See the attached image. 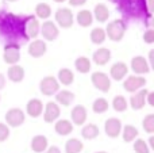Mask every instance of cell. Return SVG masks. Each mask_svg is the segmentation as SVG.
I'll use <instances>...</instances> for the list:
<instances>
[{"label":"cell","instance_id":"obj_15","mask_svg":"<svg viewBox=\"0 0 154 153\" xmlns=\"http://www.w3.org/2000/svg\"><path fill=\"white\" fill-rule=\"evenodd\" d=\"M87 108L82 105H77L73 107L72 113H70V118H72V123L77 125V126H82L87 121Z\"/></svg>","mask_w":154,"mask_h":153},{"label":"cell","instance_id":"obj_30","mask_svg":"<svg viewBox=\"0 0 154 153\" xmlns=\"http://www.w3.org/2000/svg\"><path fill=\"white\" fill-rule=\"evenodd\" d=\"M75 67L77 69V72L80 73H88L91 70V67H92V64H91V60L87 58V57H79V58H76L75 61Z\"/></svg>","mask_w":154,"mask_h":153},{"label":"cell","instance_id":"obj_6","mask_svg":"<svg viewBox=\"0 0 154 153\" xmlns=\"http://www.w3.org/2000/svg\"><path fill=\"white\" fill-rule=\"evenodd\" d=\"M24 111L22 108L14 107L10 108V110L5 113V122H7V126L11 127H19L24 123Z\"/></svg>","mask_w":154,"mask_h":153},{"label":"cell","instance_id":"obj_32","mask_svg":"<svg viewBox=\"0 0 154 153\" xmlns=\"http://www.w3.org/2000/svg\"><path fill=\"white\" fill-rule=\"evenodd\" d=\"M107 35H106V31H104V29H101V27H96V29H93L92 31H91V41H92V43H95V45H101V43L106 41Z\"/></svg>","mask_w":154,"mask_h":153},{"label":"cell","instance_id":"obj_42","mask_svg":"<svg viewBox=\"0 0 154 153\" xmlns=\"http://www.w3.org/2000/svg\"><path fill=\"white\" fill-rule=\"evenodd\" d=\"M46 153H61V151H60L58 146H50V148H48Z\"/></svg>","mask_w":154,"mask_h":153},{"label":"cell","instance_id":"obj_34","mask_svg":"<svg viewBox=\"0 0 154 153\" xmlns=\"http://www.w3.org/2000/svg\"><path fill=\"white\" fill-rule=\"evenodd\" d=\"M108 108H109V105L107 102V99H104V98H97L92 105V110L96 114H104L107 113Z\"/></svg>","mask_w":154,"mask_h":153},{"label":"cell","instance_id":"obj_2","mask_svg":"<svg viewBox=\"0 0 154 153\" xmlns=\"http://www.w3.org/2000/svg\"><path fill=\"white\" fill-rule=\"evenodd\" d=\"M118 7V11L128 18L152 16L153 0H111Z\"/></svg>","mask_w":154,"mask_h":153},{"label":"cell","instance_id":"obj_11","mask_svg":"<svg viewBox=\"0 0 154 153\" xmlns=\"http://www.w3.org/2000/svg\"><path fill=\"white\" fill-rule=\"evenodd\" d=\"M43 119L46 123H53L61 115V108L56 102L46 103V107H43Z\"/></svg>","mask_w":154,"mask_h":153},{"label":"cell","instance_id":"obj_43","mask_svg":"<svg viewBox=\"0 0 154 153\" xmlns=\"http://www.w3.org/2000/svg\"><path fill=\"white\" fill-rule=\"evenodd\" d=\"M5 87V77L3 73H0V89H3Z\"/></svg>","mask_w":154,"mask_h":153},{"label":"cell","instance_id":"obj_40","mask_svg":"<svg viewBox=\"0 0 154 153\" xmlns=\"http://www.w3.org/2000/svg\"><path fill=\"white\" fill-rule=\"evenodd\" d=\"M146 103H149V106L154 107V92H147V96H146Z\"/></svg>","mask_w":154,"mask_h":153},{"label":"cell","instance_id":"obj_28","mask_svg":"<svg viewBox=\"0 0 154 153\" xmlns=\"http://www.w3.org/2000/svg\"><path fill=\"white\" fill-rule=\"evenodd\" d=\"M75 80V75L70 69L68 68H62V69L58 70V83H61L62 86H70Z\"/></svg>","mask_w":154,"mask_h":153},{"label":"cell","instance_id":"obj_7","mask_svg":"<svg viewBox=\"0 0 154 153\" xmlns=\"http://www.w3.org/2000/svg\"><path fill=\"white\" fill-rule=\"evenodd\" d=\"M56 22L60 27L62 29H70L73 26V22H75V18H73V12L69 10V8H58L56 11Z\"/></svg>","mask_w":154,"mask_h":153},{"label":"cell","instance_id":"obj_8","mask_svg":"<svg viewBox=\"0 0 154 153\" xmlns=\"http://www.w3.org/2000/svg\"><path fill=\"white\" fill-rule=\"evenodd\" d=\"M92 84L101 92H108L111 88V79L104 72H93L91 76Z\"/></svg>","mask_w":154,"mask_h":153},{"label":"cell","instance_id":"obj_17","mask_svg":"<svg viewBox=\"0 0 154 153\" xmlns=\"http://www.w3.org/2000/svg\"><path fill=\"white\" fill-rule=\"evenodd\" d=\"M46 49H48V46H46L45 41L34 39L29 45V54L31 57H34V58H39V57H42L46 53Z\"/></svg>","mask_w":154,"mask_h":153},{"label":"cell","instance_id":"obj_37","mask_svg":"<svg viewBox=\"0 0 154 153\" xmlns=\"http://www.w3.org/2000/svg\"><path fill=\"white\" fill-rule=\"evenodd\" d=\"M134 151H135V153H150V148L145 140L137 138L134 141Z\"/></svg>","mask_w":154,"mask_h":153},{"label":"cell","instance_id":"obj_5","mask_svg":"<svg viewBox=\"0 0 154 153\" xmlns=\"http://www.w3.org/2000/svg\"><path fill=\"white\" fill-rule=\"evenodd\" d=\"M39 89L42 95L45 96H53L60 91V83L54 76H46L41 80L39 83Z\"/></svg>","mask_w":154,"mask_h":153},{"label":"cell","instance_id":"obj_27","mask_svg":"<svg viewBox=\"0 0 154 153\" xmlns=\"http://www.w3.org/2000/svg\"><path fill=\"white\" fill-rule=\"evenodd\" d=\"M99 133H100V130H99V127L96 126L95 123L85 125L81 130V136H82V138H85V140H95V138L99 136Z\"/></svg>","mask_w":154,"mask_h":153},{"label":"cell","instance_id":"obj_47","mask_svg":"<svg viewBox=\"0 0 154 153\" xmlns=\"http://www.w3.org/2000/svg\"><path fill=\"white\" fill-rule=\"evenodd\" d=\"M4 2H8V3H14V2H16V0H4Z\"/></svg>","mask_w":154,"mask_h":153},{"label":"cell","instance_id":"obj_38","mask_svg":"<svg viewBox=\"0 0 154 153\" xmlns=\"http://www.w3.org/2000/svg\"><path fill=\"white\" fill-rule=\"evenodd\" d=\"M8 137H10V127L0 122V142H4Z\"/></svg>","mask_w":154,"mask_h":153},{"label":"cell","instance_id":"obj_48","mask_svg":"<svg viewBox=\"0 0 154 153\" xmlns=\"http://www.w3.org/2000/svg\"><path fill=\"white\" fill-rule=\"evenodd\" d=\"M95 153H107V152H104V151H100V152H95Z\"/></svg>","mask_w":154,"mask_h":153},{"label":"cell","instance_id":"obj_24","mask_svg":"<svg viewBox=\"0 0 154 153\" xmlns=\"http://www.w3.org/2000/svg\"><path fill=\"white\" fill-rule=\"evenodd\" d=\"M92 15H93V18L99 22V23H104V22H107L108 20V18H109V10H108V7H107L106 4L100 3V4H97L95 7Z\"/></svg>","mask_w":154,"mask_h":153},{"label":"cell","instance_id":"obj_9","mask_svg":"<svg viewBox=\"0 0 154 153\" xmlns=\"http://www.w3.org/2000/svg\"><path fill=\"white\" fill-rule=\"evenodd\" d=\"M146 86V79L143 76H128L123 81V88L130 94H135L137 91L142 89Z\"/></svg>","mask_w":154,"mask_h":153},{"label":"cell","instance_id":"obj_3","mask_svg":"<svg viewBox=\"0 0 154 153\" xmlns=\"http://www.w3.org/2000/svg\"><path fill=\"white\" fill-rule=\"evenodd\" d=\"M126 30H127V24H126L125 20L122 19H115V20L109 22L107 24V29L104 30L106 31V35L114 42H119V41L123 39L126 34Z\"/></svg>","mask_w":154,"mask_h":153},{"label":"cell","instance_id":"obj_44","mask_svg":"<svg viewBox=\"0 0 154 153\" xmlns=\"http://www.w3.org/2000/svg\"><path fill=\"white\" fill-rule=\"evenodd\" d=\"M153 56H154V50H150V53H149V58H150V64H149V65H153V61H154V58H153Z\"/></svg>","mask_w":154,"mask_h":153},{"label":"cell","instance_id":"obj_33","mask_svg":"<svg viewBox=\"0 0 154 153\" xmlns=\"http://www.w3.org/2000/svg\"><path fill=\"white\" fill-rule=\"evenodd\" d=\"M35 14H37V16L39 19L46 20V19H49V16L51 15V7L49 4H46V3H39V4H37V7H35Z\"/></svg>","mask_w":154,"mask_h":153},{"label":"cell","instance_id":"obj_22","mask_svg":"<svg viewBox=\"0 0 154 153\" xmlns=\"http://www.w3.org/2000/svg\"><path fill=\"white\" fill-rule=\"evenodd\" d=\"M75 94L68 89H62V91H58L56 94V103L57 105H62V106H70L73 102H75Z\"/></svg>","mask_w":154,"mask_h":153},{"label":"cell","instance_id":"obj_18","mask_svg":"<svg viewBox=\"0 0 154 153\" xmlns=\"http://www.w3.org/2000/svg\"><path fill=\"white\" fill-rule=\"evenodd\" d=\"M26 113L29 114L31 118H38L39 115H42L43 113V103L39 99H31L27 102L26 106Z\"/></svg>","mask_w":154,"mask_h":153},{"label":"cell","instance_id":"obj_41","mask_svg":"<svg viewBox=\"0 0 154 153\" xmlns=\"http://www.w3.org/2000/svg\"><path fill=\"white\" fill-rule=\"evenodd\" d=\"M87 0H69V4L72 7H79V5H84Z\"/></svg>","mask_w":154,"mask_h":153},{"label":"cell","instance_id":"obj_39","mask_svg":"<svg viewBox=\"0 0 154 153\" xmlns=\"http://www.w3.org/2000/svg\"><path fill=\"white\" fill-rule=\"evenodd\" d=\"M143 42L150 45V43L154 42V30L153 29H147L143 34Z\"/></svg>","mask_w":154,"mask_h":153},{"label":"cell","instance_id":"obj_36","mask_svg":"<svg viewBox=\"0 0 154 153\" xmlns=\"http://www.w3.org/2000/svg\"><path fill=\"white\" fill-rule=\"evenodd\" d=\"M142 126H143V130L149 134H153L154 133V114H147L146 117L142 121Z\"/></svg>","mask_w":154,"mask_h":153},{"label":"cell","instance_id":"obj_19","mask_svg":"<svg viewBox=\"0 0 154 153\" xmlns=\"http://www.w3.org/2000/svg\"><path fill=\"white\" fill-rule=\"evenodd\" d=\"M92 58L96 65H100V67L107 65L109 62V60H111V50L107 48H100L93 53Z\"/></svg>","mask_w":154,"mask_h":153},{"label":"cell","instance_id":"obj_10","mask_svg":"<svg viewBox=\"0 0 154 153\" xmlns=\"http://www.w3.org/2000/svg\"><path fill=\"white\" fill-rule=\"evenodd\" d=\"M39 33L42 34V37L45 38L46 41H56L60 35V30L57 27V24L51 20H45L42 24H41Z\"/></svg>","mask_w":154,"mask_h":153},{"label":"cell","instance_id":"obj_31","mask_svg":"<svg viewBox=\"0 0 154 153\" xmlns=\"http://www.w3.org/2000/svg\"><path fill=\"white\" fill-rule=\"evenodd\" d=\"M82 148H84L82 142L77 138H70L65 144V152L66 153H80L82 151Z\"/></svg>","mask_w":154,"mask_h":153},{"label":"cell","instance_id":"obj_4","mask_svg":"<svg viewBox=\"0 0 154 153\" xmlns=\"http://www.w3.org/2000/svg\"><path fill=\"white\" fill-rule=\"evenodd\" d=\"M3 57H4V61L8 65H16L20 60V45L12 42L5 43Z\"/></svg>","mask_w":154,"mask_h":153},{"label":"cell","instance_id":"obj_12","mask_svg":"<svg viewBox=\"0 0 154 153\" xmlns=\"http://www.w3.org/2000/svg\"><path fill=\"white\" fill-rule=\"evenodd\" d=\"M104 132L109 138H118L122 133V122L118 118H108L104 123Z\"/></svg>","mask_w":154,"mask_h":153},{"label":"cell","instance_id":"obj_35","mask_svg":"<svg viewBox=\"0 0 154 153\" xmlns=\"http://www.w3.org/2000/svg\"><path fill=\"white\" fill-rule=\"evenodd\" d=\"M127 106H128V103L123 95H116V96L114 98V100H112V107H114V110L118 111V113L126 111L127 110Z\"/></svg>","mask_w":154,"mask_h":153},{"label":"cell","instance_id":"obj_46","mask_svg":"<svg viewBox=\"0 0 154 153\" xmlns=\"http://www.w3.org/2000/svg\"><path fill=\"white\" fill-rule=\"evenodd\" d=\"M53 2H56V3H65L66 0H53Z\"/></svg>","mask_w":154,"mask_h":153},{"label":"cell","instance_id":"obj_20","mask_svg":"<svg viewBox=\"0 0 154 153\" xmlns=\"http://www.w3.org/2000/svg\"><path fill=\"white\" fill-rule=\"evenodd\" d=\"M39 29L41 24L38 22V19L34 15H29V19H27L26 23V34L29 37V39H31V38L35 39V37H38V34H39Z\"/></svg>","mask_w":154,"mask_h":153},{"label":"cell","instance_id":"obj_49","mask_svg":"<svg viewBox=\"0 0 154 153\" xmlns=\"http://www.w3.org/2000/svg\"><path fill=\"white\" fill-rule=\"evenodd\" d=\"M0 99H2V98H0Z\"/></svg>","mask_w":154,"mask_h":153},{"label":"cell","instance_id":"obj_21","mask_svg":"<svg viewBox=\"0 0 154 153\" xmlns=\"http://www.w3.org/2000/svg\"><path fill=\"white\" fill-rule=\"evenodd\" d=\"M48 146H49V141H48V138H46L45 136L39 134V136L32 137V140H31V149H32V152L42 153V152H45L46 149H48Z\"/></svg>","mask_w":154,"mask_h":153},{"label":"cell","instance_id":"obj_16","mask_svg":"<svg viewBox=\"0 0 154 153\" xmlns=\"http://www.w3.org/2000/svg\"><path fill=\"white\" fill-rule=\"evenodd\" d=\"M127 73H128V67L122 61L115 62V64L111 67V69H109V75H111V77L116 81L123 80V79L127 76Z\"/></svg>","mask_w":154,"mask_h":153},{"label":"cell","instance_id":"obj_1","mask_svg":"<svg viewBox=\"0 0 154 153\" xmlns=\"http://www.w3.org/2000/svg\"><path fill=\"white\" fill-rule=\"evenodd\" d=\"M29 15H15L11 12H0V35L5 41L12 43L27 42L26 23Z\"/></svg>","mask_w":154,"mask_h":153},{"label":"cell","instance_id":"obj_29","mask_svg":"<svg viewBox=\"0 0 154 153\" xmlns=\"http://www.w3.org/2000/svg\"><path fill=\"white\" fill-rule=\"evenodd\" d=\"M122 136H123V141L125 142H133L138 137V129L135 126H133V125H126L123 127Z\"/></svg>","mask_w":154,"mask_h":153},{"label":"cell","instance_id":"obj_26","mask_svg":"<svg viewBox=\"0 0 154 153\" xmlns=\"http://www.w3.org/2000/svg\"><path fill=\"white\" fill-rule=\"evenodd\" d=\"M76 20L81 27H89L93 22V15L89 10H81L77 14Z\"/></svg>","mask_w":154,"mask_h":153},{"label":"cell","instance_id":"obj_25","mask_svg":"<svg viewBox=\"0 0 154 153\" xmlns=\"http://www.w3.org/2000/svg\"><path fill=\"white\" fill-rule=\"evenodd\" d=\"M54 130L60 136H68L73 132V123L68 119H60L54 125Z\"/></svg>","mask_w":154,"mask_h":153},{"label":"cell","instance_id":"obj_13","mask_svg":"<svg viewBox=\"0 0 154 153\" xmlns=\"http://www.w3.org/2000/svg\"><path fill=\"white\" fill-rule=\"evenodd\" d=\"M131 69H133V72L137 76H141V75H146V73L150 72V65L145 57L135 56L131 60Z\"/></svg>","mask_w":154,"mask_h":153},{"label":"cell","instance_id":"obj_45","mask_svg":"<svg viewBox=\"0 0 154 153\" xmlns=\"http://www.w3.org/2000/svg\"><path fill=\"white\" fill-rule=\"evenodd\" d=\"M149 148H152V149H154V137H153V136H152V137H150L149 138Z\"/></svg>","mask_w":154,"mask_h":153},{"label":"cell","instance_id":"obj_23","mask_svg":"<svg viewBox=\"0 0 154 153\" xmlns=\"http://www.w3.org/2000/svg\"><path fill=\"white\" fill-rule=\"evenodd\" d=\"M7 76L12 83H20L24 79V69L20 65H11L7 70Z\"/></svg>","mask_w":154,"mask_h":153},{"label":"cell","instance_id":"obj_14","mask_svg":"<svg viewBox=\"0 0 154 153\" xmlns=\"http://www.w3.org/2000/svg\"><path fill=\"white\" fill-rule=\"evenodd\" d=\"M149 89L142 88L139 91H137L135 94H133V96L130 98V106L133 110H141L146 106V96Z\"/></svg>","mask_w":154,"mask_h":153}]
</instances>
